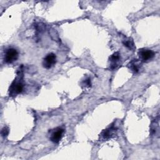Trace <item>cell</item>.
Returning a JSON list of instances; mask_svg holds the SVG:
<instances>
[{
  "label": "cell",
  "mask_w": 160,
  "mask_h": 160,
  "mask_svg": "<svg viewBox=\"0 0 160 160\" xmlns=\"http://www.w3.org/2000/svg\"><path fill=\"white\" fill-rule=\"evenodd\" d=\"M121 56L119 52H116L113 53L109 58V68L111 69H116L120 64Z\"/></svg>",
  "instance_id": "8992f818"
},
{
  "label": "cell",
  "mask_w": 160,
  "mask_h": 160,
  "mask_svg": "<svg viewBox=\"0 0 160 160\" xmlns=\"http://www.w3.org/2000/svg\"><path fill=\"white\" fill-rule=\"evenodd\" d=\"M139 59L142 62H146L151 59L155 55L153 51L148 49H141L138 52Z\"/></svg>",
  "instance_id": "3957f363"
},
{
  "label": "cell",
  "mask_w": 160,
  "mask_h": 160,
  "mask_svg": "<svg viewBox=\"0 0 160 160\" xmlns=\"http://www.w3.org/2000/svg\"><path fill=\"white\" fill-rule=\"evenodd\" d=\"M18 52L14 48H9L4 52V61L8 64H11L18 58Z\"/></svg>",
  "instance_id": "7a4b0ae2"
},
{
  "label": "cell",
  "mask_w": 160,
  "mask_h": 160,
  "mask_svg": "<svg viewBox=\"0 0 160 160\" xmlns=\"http://www.w3.org/2000/svg\"><path fill=\"white\" fill-rule=\"evenodd\" d=\"M64 129L61 128H55L51 132L50 136V140L54 143H58L62 138Z\"/></svg>",
  "instance_id": "5b68a950"
},
{
  "label": "cell",
  "mask_w": 160,
  "mask_h": 160,
  "mask_svg": "<svg viewBox=\"0 0 160 160\" xmlns=\"http://www.w3.org/2000/svg\"><path fill=\"white\" fill-rule=\"evenodd\" d=\"M116 129L114 127H111V128H109L106 130H104L102 133V136L103 138V139H109L112 137H113L116 133Z\"/></svg>",
  "instance_id": "ba28073f"
},
{
  "label": "cell",
  "mask_w": 160,
  "mask_h": 160,
  "mask_svg": "<svg viewBox=\"0 0 160 160\" xmlns=\"http://www.w3.org/2000/svg\"><path fill=\"white\" fill-rule=\"evenodd\" d=\"M83 83H84V86H91V81H90L89 79H87L85 81H84Z\"/></svg>",
  "instance_id": "8fae6325"
},
{
  "label": "cell",
  "mask_w": 160,
  "mask_h": 160,
  "mask_svg": "<svg viewBox=\"0 0 160 160\" xmlns=\"http://www.w3.org/2000/svg\"><path fill=\"white\" fill-rule=\"evenodd\" d=\"M56 62V56L54 53H49L43 59L42 66L46 69L51 68Z\"/></svg>",
  "instance_id": "277c9868"
},
{
  "label": "cell",
  "mask_w": 160,
  "mask_h": 160,
  "mask_svg": "<svg viewBox=\"0 0 160 160\" xmlns=\"http://www.w3.org/2000/svg\"><path fill=\"white\" fill-rule=\"evenodd\" d=\"M9 133V129L7 127H4L1 130V136L3 138H6Z\"/></svg>",
  "instance_id": "30bf717a"
},
{
  "label": "cell",
  "mask_w": 160,
  "mask_h": 160,
  "mask_svg": "<svg viewBox=\"0 0 160 160\" xmlns=\"http://www.w3.org/2000/svg\"><path fill=\"white\" fill-rule=\"evenodd\" d=\"M122 43H123V44L126 46V47H127V48H128L129 49H132V48H134V43H133V41H132V40H131L130 38H128V39H125V40H124L123 41H122Z\"/></svg>",
  "instance_id": "9c48e42d"
},
{
  "label": "cell",
  "mask_w": 160,
  "mask_h": 160,
  "mask_svg": "<svg viewBox=\"0 0 160 160\" xmlns=\"http://www.w3.org/2000/svg\"><path fill=\"white\" fill-rule=\"evenodd\" d=\"M20 79H21V78L19 79V80H17L16 79L11 84L9 88V92L10 96H16L20 94L24 88V85Z\"/></svg>",
  "instance_id": "6da1fadb"
},
{
  "label": "cell",
  "mask_w": 160,
  "mask_h": 160,
  "mask_svg": "<svg viewBox=\"0 0 160 160\" xmlns=\"http://www.w3.org/2000/svg\"><path fill=\"white\" fill-rule=\"evenodd\" d=\"M141 62L138 59H132L128 64L129 68L134 73H137L141 69Z\"/></svg>",
  "instance_id": "52a82bcc"
}]
</instances>
